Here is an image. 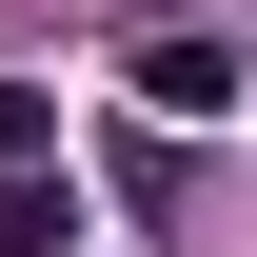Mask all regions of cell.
Segmentation results:
<instances>
[{"label":"cell","instance_id":"4","mask_svg":"<svg viewBox=\"0 0 257 257\" xmlns=\"http://www.w3.org/2000/svg\"><path fill=\"white\" fill-rule=\"evenodd\" d=\"M119 20H178V0H119Z\"/></svg>","mask_w":257,"mask_h":257},{"label":"cell","instance_id":"1","mask_svg":"<svg viewBox=\"0 0 257 257\" xmlns=\"http://www.w3.org/2000/svg\"><path fill=\"white\" fill-rule=\"evenodd\" d=\"M0 257H79V178H60V159L0 178Z\"/></svg>","mask_w":257,"mask_h":257},{"label":"cell","instance_id":"3","mask_svg":"<svg viewBox=\"0 0 257 257\" xmlns=\"http://www.w3.org/2000/svg\"><path fill=\"white\" fill-rule=\"evenodd\" d=\"M40 159H60V99H40V79H0V178H40Z\"/></svg>","mask_w":257,"mask_h":257},{"label":"cell","instance_id":"2","mask_svg":"<svg viewBox=\"0 0 257 257\" xmlns=\"http://www.w3.org/2000/svg\"><path fill=\"white\" fill-rule=\"evenodd\" d=\"M139 99H159V119H218V99H237V60H218V40H159V60H139Z\"/></svg>","mask_w":257,"mask_h":257}]
</instances>
